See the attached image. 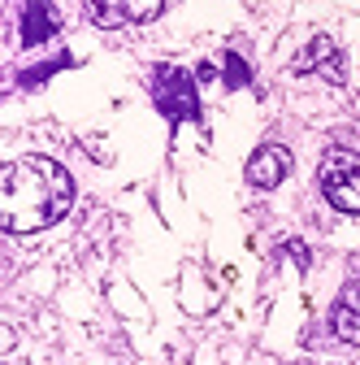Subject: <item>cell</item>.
<instances>
[{
    "mask_svg": "<svg viewBox=\"0 0 360 365\" xmlns=\"http://www.w3.org/2000/svg\"><path fill=\"white\" fill-rule=\"evenodd\" d=\"M5 182V231L31 235L43 231L70 213L74 205V178L53 157H18L0 174Z\"/></svg>",
    "mask_w": 360,
    "mask_h": 365,
    "instance_id": "obj_1",
    "label": "cell"
},
{
    "mask_svg": "<svg viewBox=\"0 0 360 365\" xmlns=\"http://www.w3.org/2000/svg\"><path fill=\"white\" fill-rule=\"evenodd\" d=\"M322 196L339 213H360V153L351 148H330L317 165Z\"/></svg>",
    "mask_w": 360,
    "mask_h": 365,
    "instance_id": "obj_2",
    "label": "cell"
},
{
    "mask_svg": "<svg viewBox=\"0 0 360 365\" xmlns=\"http://www.w3.org/2000/svg\"><path fill=\"white\" fill-rule=\"evenodd\" d=\"M152 105L169 118V122H183V118H200V101H196V78L178 66H157L152 70Z\"/></svg>",
    "mask_w": 360,
    "mask_h": 365,
    "instance_id": "obj_3",
    "label": "cell"
},
{
    "mask_svg": "<svg viewBox=\"0 0 360 365\" xmlns=\"http://www.w3.org/2000/svg\"><path fill=\"white\" fill-rule=\"evenodd\" d=\"M291 70L295 74H322L326 83H343V53L330 35H317V39L304 43V53L291 61Z\"/></svg>",
    "mask_w": 360,
    "mask_h": 365,
    "instance_id": "obj_4",
    "label": "cell"
},
{
    "mask_svg": "<svg viewBox=\"0 0 360 365\" xmlns=\"http://www.w3.org/2000/svg\"><path fill=\"white\" fill-rule=\"evenodd\" d=\"M287 174H291V153H287L282 144H265V148H256L252 161H248V182H252V187H260V192L278 187Z\"/></svg>",
    "mask_w": 360,
    "mask_h": 365,
    "instance_id": "obj_5",
    "label": "cell"
},
{
    "mask_svg": "<svg viewBox=\"0 0 360 365\" xmlns=\"http://www.w3.org/2000/svg\"><path fill=\"white\" fill-rule=\"evenodd\" d=\"M22 43L26 48H39V43H48L57 31H61V14L53 0H26L22 5Z\"/></svg>",
    "mask_w": 360,
    "mask_h": 365,
    "instance_id": "obj_6",
    "label": "cell"
},
{
    "mask_svg": "<svg viewBox=\"0 0 360 365\" xmlns=\"http://www.w3.org/2000/svg\"><path fill=\"white\" fill-rule=\"evenodd\" d=\"M330 331H334V339H343V344H360V309L334 300V309H330Z\"/></svg>",
    "mask_w": 360,
    "mask_h": 365,
    "instance_id": "obj_7",
    "label": "cell"
},
{
    "mask_svg": "<svg viewBox=\"0 0 360 365\" xmlns=\"http://www.w3.org/2000/svg\"><path fill=\"white\" fill-rule=\"evenodd\" d=\"M83 5H87V18L100 31H113L126 22V0H83Z\"/></svg>",
    "mask_w": 360,
    "mask_h": 365,
    "instance_id": "obj_8",
    "label": "cell"
},
{
    "mask_svg": "<svg viewBox=\"0 0 360 365\" xmlns=\"http://www.w3.org/2000/svg\"><path fill=\"white\" fill-rule=\"evenodd\" d=\"M161 14V0H126V22H152Z\"/></svg>",
    "mask_w": 360,
    "mask_h": 365,
    "instance_id": "obj_9",
    "label": "cell"
},
{
    "mask_svg": "<svg viewBox=\"0 0 360 365\" xmlns=\"http://www.w3.org/2000/svg\"><path fill=\"white\" fill-rule=\"evenodd\" d=\"M226 74H231V78H226L231 87H243V83L252 78V74H248V66H243V57H235V53L226 57Z\"/></svg>",
    "mask_w": 360,
    "mask_h": 365,
    "instance_id": "obj_10",
    "label": "cell"
},
{
    "mask_svg": "<svg viewBox=\"0 0 360 365\" xmlns=\"http://www.w3.org/2000/svg\"><path fill=\"white\" fill-rule=\"evenodd\" d=\"M343 304H351V309H360V279H351L347 287H343V296H339Z\"/></svg>",
    "mask_w": 360,
    "mask_h": 365,
    "instance_id": "obj_11",
    "label": "cell"
},
{
    "mask_svg": "<svg viewBox=\"0 0 360 365\" xmlns=\"http://www.w3.org/2000/svg\"><path fill=\"white\" fill-rule=\"evenodd\" d=\"M287 248H291V257H295V265H300V269H308V248H304L300 240H291Z\"/></svg>",
    "mask_w": 360,
    "mask_h": 365,
    "instance_id": "obj_12",
    "label": "cell"
}]
</instances>
